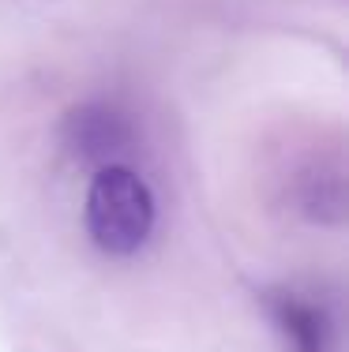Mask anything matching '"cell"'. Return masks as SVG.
I'll list each match as a JSON object with an SVG mask.
<instances>
[{
    "label": "cell",
    "mask_w": 349,
    "mask_h": 352,
    "mask_svg": "<svg viewBox=\"0 0 349 352\" xmlns=\"http://www.w3.org/2000/svg\"><path fill=\"white\" fill-rule=\"evenodd\" d=\"M87 232L113 258L136 255L154 229V195L124 165H105L87 188Z\"/></svg>",
    "instance_id": "6da1fadb"
}]
</instances>
